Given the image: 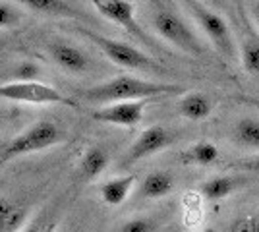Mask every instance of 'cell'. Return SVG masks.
I'll use <instances>...</instances> for the list:
<instances>
[{
    "label": "cell",
    "mask_w": 259,
    "mask_h": 232,
    "mask_svg": "<svg viewBox=\"0 0 259 232\" xmlns=\"http://www.w3.org/2000/svg\"><path fill=\"white\" fill-rule=\"evenodd\" d=\"M180 91H182L180 85H174V83H161V81L132 76V74H120L103 83L79 91V99L89 105L107 107V105L128 103V101H153L162 95H174Z\"/></svg>",
    "instance_id": "6da1fadb"
},
{
    "label": "cell",
    "mask_w": 259,
    "mask_h": 232,
    "mask_svg": "<svg viewBox=\"0 0 259 232\" xmlns=\"http://www.w3.org/2000/svg\"><path fill=\"white\" fill-rule=\"evenodd\" d=\"M151 27L162 41L170 43L178 51L190 56H205L207 44L197 33L192 22L170 4H157L151 12Z\"/></svg>",
    "instance_id": "7a4b0ae2"
},
{
    "label": "cell",
    "mask_w": 259,
    "mask_h": 232,
    "mask_svg": "<svg viewBox=\"0 0 259 232\" xmlns=\"http://www.w3.org/2000/svg\"><path fill=\"white\" fill-rule=\"evenodd\" d=\"M188 8L195 27L203 35L207 43L215 49L219 55L228 62H240V44L236 43V37L232 33L228 22L213 8L205 6L203 2H184Z\"/></svg>",
    "instance_id": "3957f363"
},
{
    "label": "cell",
    "mask_w": 259,
    "mask_h": 232,
    "mask_svg": "<svg viewBox=\"0 0 259 232\" xmlns=\"http://www.w3.org/2000/svg\"><path fill=\"white\" fill-rule=\"evenodd\" d=\"M74 29L81 37L89 39L116 66L126 68V70H134V72H162V66L159 62H155L151 56L145 55L143 51H140L134 44L118 41V39H112V37H107V35L103 33H97L93 29L81 27V25H76Z\"/></svg>",
    "instance_id": "277c9868"
},
{
    "label": "cell",
    "mask_w": 259,
    "mask_h": 232,
    "mask_svg": "<svg viewBox=\"0 0 259 232\" xmlns=\"http://www.w3.org/2000/svg\"><path fill=\"white\" fill-rule=\"evenodd\" d=\"M60 140H62V132L54 122H35V124L25 128L22 133H18L16 137H12L10 142L4 145V149L0 153V163H6V161H12V159L23 157V155L45 151V149L56 145Z\"/></svg>",
    "instance_id": "5b68a950"
},
{
    "label": "cell",
    "mask_w": 259,
    "mask_h": 232,
    "mask_svg": "<svg viewBox=\"0 0 259 232\" xmlns=\"http://www.w3.org/2000/svg\"><path fill=\"white\" fill-rule=\"evenodd\" d=\"M0 99L31 105H62L79 109V103L43 81H0Z\"/></svg>",
    "instance_id": "8992f818"
},
{
    "label": "cell",
    "mask_w": 259,
    "mask_h": 232,
    "mask_svg": "<svg viewBox=\"0 0 259 232\" xmlns=\"http://www.w3.org/2000/svg\"><path fill=\"white\" fill-rule=\"evenodd\" d=\"M91 6L108 20L110 23L122 27L128 35L134 39H138L140 43L149 47L153 51H159V44L155 43V39L149 37V33L141 27V23L136 18V4L128 2V0H93Z\"/></svg>",
    "instance_id": "52a82bcc"
},
{
    "label": "cell",
    "mask_w": 259,
    "mask_h": 232,
    "mask_svg": "<svg viewBox=\"0 0 259 232\" xmlns=\"http://www.w3.org/2000/svg\"><path fill=\"white\" fill-rule=\"evenodd\" d=\"M172 133L168 132L166 128H162L159 124H153L149 128H145L136 137V142L130 145L128 153L124 155V159H122V165H136L143 159H149L153 155L161 153L162 149H166L168 145L172 144Z\"/></svg>",
    "instance_id": "ba28073f"
},
{
    "label": "cell",
    "mask_w": 259,
    "mask_h": 232,
    "mask_svg": "<svg viewBox=\"0 0 259 232\" xmlns=\"http://www.w3.org/2000/svg\"><path fill=\"white\" fill-rule=\"evenodd\" d=\"M151 101H128V103H114L107 107H99L91 111L93 120L103 122V124H112V126H122V128H134L143 120L145 109Z\"/></svg>",
    "instance_id": "9c48e42d"
},
{
    "label": "cell",
    "mask_w": 259,
    "mask_h": 232,
    "mask_svg": "<svg viewBox=\"0 0 259 232\" xmlns=\"http://www.w3.org/2000/svg\"><path fill=\"white\" fill-rule=\"evenodd\" d=\"M49 53L54 64L72 76H83L91 66V60L85 51H81L77 44L68 43V41H54L49 47Z\"/></svg>",
    "instance_id": "30bf717a"
},
{
    "label": "cell",
    "mask_w": 259,
    "mask_h": 232,
    "mask_svg": "<svg viewBox=\"0 0 259 232\" xmlns=\"http://www.w3.org/2000/svg\"><path fill=\"white\" fill-rule=\"evenodd\" d=\"M110 163V155L103 145H91L77 161V176L83 182L97 180Z\"/></svg>",
    "instance_id": "8fae6325"
},
{
    "label": "cell",
    "mask_w": 259,
    "mask_h": 232,
    "mask_svg": "<svg viewBox=\"0 0 259 232\" xmlns=\"http://www.w3.org/2000/svg\"><path fill=\"white\" fill-rule=\"evenodd\" d=\"M134 188H136V176L134 174L114 176L105 180L99 186V196H101V201L108 207H120L130 198Z\"/></svg>",
    "instance_id": "7c38bea8"
},
{
    "label": "cell",
    "mask_w": 259,
    "mask_h": 232,
    "mask_svg": "<svg viewBox=\"0 0 259 232\" xmlns=\"http://www.w3.org/2000/svg\"><path fill=\"white\" fill-rule=\"evenodd\" d=\"M213 109H215L213 99L207 93H201V91H188L178 99V112L186 120H205L207 116H211Z\"/></svg>",
    "instance_id": "4fadbf2b"
},
{
    "label": "cell",
    "mask_w": 259,
    "mask_h": 232,
    "mask_svg": "<svg viewBox=\"0 0 259 232\" xmlns=\"http://www.w3.org/2000/svg\"><path fill=\"white\" fill-rule=\"evenodd\" d=\"M22 4L33 12L51 14V16H62V18H70V20H85V22H91V18L87 16V12L79 10L72 2H64V0H23Z\"/></svg>",
    "instance_id": "5bb4252c"
},
{
    "label": "cell",
    "mask_w": 259,
    "mask_h": 232,
    "mask_svg": "<svg viewBox=\"0 0 259 232\" xmlns=\"http://www.w3.org/2000/svg\"><path fill=\"white\" fill-rule=\"evenodd\" d=\"M240 188V178L238 176H227V174H219L203 180L199 184V194L207 201H223L230 198L236 190Z\"/></svg>",
    "instance_id": "9a60e30c"
},
{
    "label": "cell",
    "mask_w": 259,
    "mask_h": 232,
    "mask_svg": "<svg viewBox=\"0 0 259 232\" xmlns=\"http://www.w3.org/2000/svg\"><path fill=\"white\" fill-rule=\"evenodd\" d=\"M232 144L240 149L259 151V116H246L232 126Z\"/></svg>",
    "instance_id": "2e32d148"
},
{
    "label": "cell",
    "mask_w": 259,
    "mask_h": 232,
    "mask_svg": "<svg viewBox=\"0 0 259 232\" xmlns=\"http://www.w3.org/2000/svg\"><path fill=\"white\" fill-rule=\"evenodd\" d=\"M174 190V178L170 172L164 170H153L147 176L141 180L140 184V196L145 199H161L172 194Z\"/></svg>",
    "instance_id": "e0dca14e"
},
{
    "label": "cell",
    "mask_w": 259,
    "mask_h": 232,
    "mask_svg": "<svg viewBox=\"0 0 259 232\" xmlns=\"http://www.w3.org/2000/svg\"><path fill=\"white\" fill-rule=\"evenodd\" d=\"M221 157V151L213 142H195L190 147H186L180 153V161L184 165H194V166H211L215 165Z\"/></svg>",
    "instance_id": "ac0fdd59"
},
{
    "label": "cell",
    "mask_w": 259,
    "mask_h": 232,
    "mask_svg": "<svg viewBox=\"0 0 259 232\" xmlns=\"http://www.w3.org/2000/svg\"><path fill=\"white\" fill-rule=\"evenodd\" d=\"M27 211L16 201L0 196V232H20Z\"/></svg>",
    "instance_id": "d6986e66"
},
{
    "label": "cell",
    "mask_w": 259,
    "mask_h": 232,
    "mask_svg": "<svg viewBox=\"0 0 259 232\" xmlns=\"http://www.w3.org/2000/svg\"><path fill=\"white\" fill-rule=\"evenodd\" d=\"M240 64L242 68L251 74L257 76L259 74V35L257 31H248L244 35L242 43H240Z\"/></svg>",
    "instance_id": "ffe728a7"
},
{
    "label": "cell",
    "mask_w": 259,
    "mask_h": 232,
    "mask_svg": "<svg viewBox=\"0 0 259 232\" xmlns=\"http://www.w3.org/2000/svg\"><path fill=\"white\" fill-rule=\"evenodd\" d=\"M118 232H159V222L153 217H134L122 222Z\"/></svg>",
    "instance_id": "44dd1931"
},
{
    "label": "cell",
    "mask_w": 259,
    "mask_h": 232,
    "mask_svg": "<svg viewBox=\"0 0 259 232\" xmlns=\"http://www.w3.org/2000/svg\"><path fill=\"white\" fill-rule=\"evenodd\" d=\"M22 22V12L10 2L0 0V29H12L18 27Z\"/></svg>",
    "instance_id": "7402d4cb"
},
{
    "label": "cell",
    "mask_w": 259,
    "mask_h": 232,
    "mask_svg": "<svg viewBox=\"0 0 259 232\" xmlns=\"http://www.w3.org/2000/svg\"><path fill=\"white\" fill-rule=\"evenodd\" d=\"M232 232H259V217H246L232 226Z\"/></svg>",
    "instance_id": "603a6c76"
},
{
    "label": "cell",
    "mask_w": 259,
    "mask_h": 232,
    "mask_svg": "<svg viewBox=\"0 0 259 232\" xmlns=\"http://www.w3.org/2000/svg\"><path fill=\"white\" fill-rule=\"evenodd\" d=\"M249 18H251V23H255L259 27V0L249 4Z\"/></svg>",
    "instance_id": "cb8c5ba5"
},
{
    "label": "cell",
    "mask_w": 259,
    "mask_h": 232,
    "mask_svg": "<svg viewBox=\"0 0 259 232\" xmlns=\"http://www.w3.org/2000/svg\"><path fill=\"white\" fill-rule=\"evenodd\" d=\"M20 232H39V224L37 222H31V224H25Z\"/></svg>",
    "instance_id": "d4e9b609"
},
{
    "label": "cell",
    "mask_w": 259,
    "mask_h": 232,
    "mask_svg": "<svg viewBox=\"0 0 259 232\" xmlns=\"http://www.w3.org/2000/svg\"><path fill=\"white\" fill-rule=\"evenodd\" d=\"M238 168H251V170H257L259 168V161H253V163H246V165H236Z\"/></svg>",
    "instance_id": "484cf974"
},
{
    "label": "cell",
    "mask_w": 259,
    "mask_h": 232,
    "mask_svg": "<svg viewBox=\"0 0 259 232\" xmlns=\"http://www.w3.org/2000/svg\"><path fill=\"white\" fill-rule=\"evenodd\" d=\"M2 124H4V116H2V112H0V128H2Z\"/></svg>",
    "instance_id": "4316f807"
}]
</instances>
